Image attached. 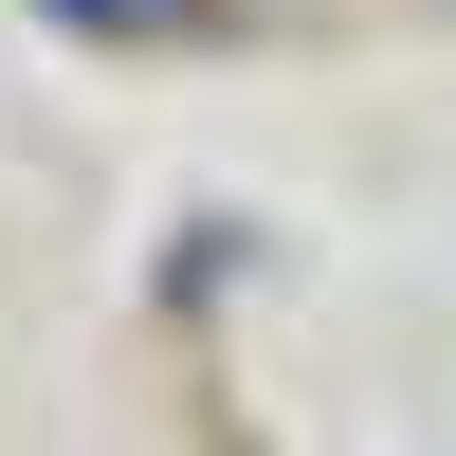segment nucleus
Here are the masks:
<instances>
[{
	"instance_id": "f257e3e1",
	"label": "nucleus",
	"mask_w": 456,
	"mask_h": 456,
	"mask_svg": "<svg viewBox=\"0 0 456 456\" xmlns=\"http://www.w3.org/2000/svg\"><path fill=\"white\" fill-rule=\"evenodd\" d=\"M55 19H73V37H146L165 0H55Z\"/></svg>"
}]
</instances>
